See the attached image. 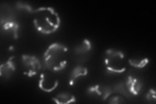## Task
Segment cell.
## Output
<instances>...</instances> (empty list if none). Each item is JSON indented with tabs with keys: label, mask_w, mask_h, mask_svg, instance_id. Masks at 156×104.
<instances>
[{
	"label": "cell",
	"mask_w": 156,
	"mask_h": 104,
	"mask_svg": "<svg viewBox=\"0 0 156 104\" xmlns=\"http://www.w3.org/2000/svg\"><path fill=\"white\" fill-rule=\"evenodd\" d=\"M33 23L37 30L43 34L54 33L59 27L61 20L57 13L50 7H40L33 11Z\"/></svg>",
	"instance_id": "obj_1"
},
{
	"label": "cell",
	"mask_w": 156,
	"mask_h": 104,
	"mask_svg": "<svg viewBox=\"0 0 156 104\" xmlns=\"http://www.w3.org/2000/svg\"><path fill=\"white\" fill-rule=\"evenodd\" d=\"M68 48L63 44L53 43L43 55V70L58 72L67 65Z\"/></svg>",
	"instance_id": "obj_2"
},
{
	"label": "cell",
	"mask_w": 156,
	"mask_h": 104,
	"mask_svg": "<svg viewBox=\"0 0 156 104\" xmlns=\"http://www.w3.org/2000/svg\"><path fill=\"white\" fill-rule=\"evenodd\" d=\"M104 63L106 70L110 74H121L126 70L125 56L121 51L107 49L105 53Z\"/></svg>",
	"instance_id": "obj_3"
},
{
	"label": "cell",
	"mask_w": 156,
	"mask_h": 104,
	"mask_svg": "<svg viewBox=\"0 0 156 104\" xmlns=\"http://www.w3.org/2000/svg\"><path fill=\"white\" fill-rule=\"evenodd\" d=\"M22 65L25 69L23 74L29 77L36 75L42 68L40 60L36 56L23 54L22 56Z\"/></svg>",
	"instance_id": "obj_4"
},
{
	"label": "cell",
	"mask_w": 156,
	"mask_h": 104,
	"mask_svg": "<svg viewBox=\"0 0 156 104\" xmlns=\"http://www.w3.org/2000/svg\"><path fill=\"white\" fill-rule=\"evenodd\" d=\"M58 85V81L50 73H43L41 75L39 80V88L46 92H51L54 91Z\"/></svg>",
	"instance_id": "obj_5"
},
{
	"label": "cell",
	"mask_w": 156,
	"mask_h": 104,
	"mask_svg": "<svg viewBox=\"0 0 156 104\" xmlns=\"http://www.w3.org/2000/svg\"><path fill=\"white\" fill-rule=\"evenodd\" d=\"M91 49L92 44L87 39H84L81 44H78L74 49V51L77 59V61H87L89 58V53L90 52Z\"/></svg>",
	"instance_id": "obj_6"
},
{
	"label": "cell",
	"mask_w": 156,
	"mask_h": 104,
	"mask_svg": "<svg viewBox=\"0 0 156 104\" xmlns=\"http://www.w3.org/2000/svg\"><path fill=\"white\" fill-rule=\"evenodd\" d=\"M124 83L127 90L133 95H138L143 87L142 83L139 79L131 76H129L127 77Z\"/></svg>",
	"instance_id": "obj_7"
},
{
	"label": "cell",
	"mask_w": 156,
	"mask_h": 104,
	"mask_svg": "<svg viewBox=\"0 0 156 104\" xmlns=\"http://www.w3.org/2000/svg\"><path fill=\"white\" fill-rule=\"evenodd\" d=\"M14 59V56L10 57L6 63L1 64V66H0V76L2 77L9 78L12 76V73L15 71L16 67L13 62Z\"/></svg>",
	"instance_id": "obj_8"
},
{
	"label": "cell",
	"mask_w": 156,
	"mask_h": 104,
	"mask_svg": "<svg viewBox=\"0 0 156 104\" xmlns=\"http://www.w3.org/2000/svg\"><path fill=\"white\" fill-rule=\"evenodd\" d=\"M88 69L82 66H77L73 69L70 76V85H73L77 78L87 75Z\"/></svg>",
	"instance_id": "obj_9"
},
{
	"label": "cell",
	"mask_w": 156,
	"mask_h": 104,
	"mask_svg": "<svg viewBox=\"0 0 156 104\" xmlns=\"http://www.w3.org/2000/svg\"><path fill=\"white\" fill-rule=\"evenodd\" d=\"M52 100L58 104H67L76 102V99L74 95L69 92H62L52 98Z\"/></svg>",
	"instance_id": "obj_10"
},
{
	"label": "cell",
	"mask_w": 156,
	"mask_h": 104,
	"mask_svg": "<svg viewBox=\"0 0 156 104\" xmlns=\"http://www.w3.org/2000/svg\"><path fill=\"white\" fill-rule=\"evenodd\" d=\"M2 27L4 29V30L11 31L13 34L14 38L17 39L18 38V30H19V24L14 22L11 21L4 23L1 25Z\"/></svg>",
	"instance_id": "obj_11"
},
{
	"label": "cell",
	"mask_w": 156,
	"mask_h": 104,
	"mask_svg": "<svg viewBox=\"0 0 156 104\" xmlns=\"http://www.w3.org/2000/svg\"><path fill=\"white\" fill-rule=\"evenodd\" d=\"M112 88H113V92L121 94V95H122L127 98H131L130 93L128 92V90H127L125 83L123 82H119L118 83L115 84V85L113 86V87H112Z\"/></svg>",
	"instance_id": "obj_12"
},
{
	"label": "cell",
	"mask_w": 156,
	"mask_h": 104,
	"mask_svg": "<svg viewBox=\"0 0 156 104\" xmlns=\"http://www.w3.org/2000/svg\"><path fill=\"white\" fill-rule=\"evenodd\" d=\"M149 63V60L147 58L144 59H129V64L131 66L137 68H143L146 66Z\"/></svg>",
	"instance_id": "obj_13"
},
{
	"label": "cell",
	"mask_w": 156,
	"mask_h": 104,
	"mask_svg": "<svg viewBox=\"0 0 156 104\" xmlns=\"http://www.w3.org/2000/svg\"><path fill=\"white\" fill-rule=\"evenodd\" d=\"M101 91L102 93L101 96L103 100H106L107 98H108L112 93H113V88L109 86H101Z\"/></svg>",
	"instance_id": "obj_14"
},
{
	"label": "cell",
	"mask_w": 156,
	"mask_h": 104,
	"mask_svg": "<svg viewBox=\"0 0 156 104\" xmlns=\"http://www.w3.org/2000/svg\"><path fill=\"white\" fill-rule=\"evenodd\" d=\"M87 92L89 93V95H95V94H96L97 95L101 96L102 93L101 91V85H96L94 86L88 88Z\"/></svg>",
	"instance_id": "obj_15"
},
{
	"label": "cell",
	"mask_w": 156,
	"mask_h": 104,
	"mask_svg": "<svg viewBox=\"0 0 156 104\" xmlns=\"http://www.w3.org/2000/svg\"><path fill=\"white\" fill-rule=\"evenodd\" d=\"M16 7L19 9H25V10H26V11H27L28 12L33 13V11L32 7H31L30 5H29L28 4H27L26 3H23L22 2H16Z\"/></svg>",
	"instance_id": "obj_16"
},
{
	"label": "cell",
	"mask_w": 156,
	"mask_h": 104,
	"mask_svg": "<svg viewBox=\"0 0 156 104\" xmlns=\"http://www.w3.org/2000/svg\"><path fill=\"white\" fill-rule=\"evenodd\" d=\"M109 103L113 104H118V103H126L124 99L120 96H115L113 98H111L108 102Z\"/></svg>",
	"instance_id": "obj_17"
},
{
	"label": "cell",
	"mask_w": 156,
	"mask_h": 104,
	"mask_svg": "<svg viewBox=\"0 0 156 104\" xmlns=\"http://www.w3.org/2000/svg\"><path fill=\"white\" fill-rule=\"evenodd\" d=\"M146 100H147L148 102H155V91L154 89L151 88L150 90L148 91V92L146 94Z\"/></svg>",
	"instance_id": "obj_18"
}]
</instances>
